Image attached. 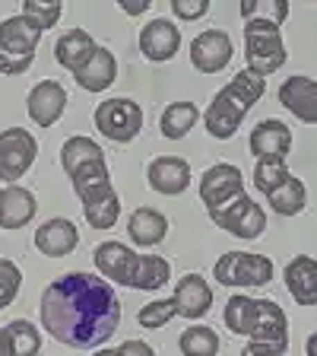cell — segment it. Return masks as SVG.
Instances as JSON below:
<instances>
[{"instance_id":"obj_1","label":"cell","mask_w":317,"mask_h":356,"mask_svg":"<svg viewBox=\"0 0 317 356\" xmlns=\"http://www.w3.org/2000/svg\"><path fill=\"white\" fill-rule=\"evenodd\" d=\"M121 325V299L98 274H64L42 293V327L58 343L92 350Z\"/></svg>"},{"instance_id":"obj_2","label":"cell","mask_w":317,"mask_h":356,"mask_svg":"<svg viewBox=\"0 0 317 356\" xmlns=\"http://www.w3.org/2000/svg\"><path fill=\"white\" fill-rule=\"evenodd\" d=\"M98 277L130 289H162L171 280V264L159 254H137L124 242H102L92 254Z\"/></svg>"},{"instance_id":"obj_3","label":"cell","mask_w":317,"mask_h":356,"mask_svg":"<svg viewBox=\"0 0 317 356\" xmlns=\"http://www.w3.org/2000/svg\"><path fill=\"white\" fill-rule=\"evenodd\" d=\"M60 165L74 181V191L83 200V210L114 194L105 153L92 137H70L60 147Z\"/></svg>"},{"instance_id":"obj_4","label":"cell","mask_w":317,"mask_h":356,"mask_svg":"<svg viewBox=\"0 0 317 356\" xmlns=\"http://www.w3.org/2000/svg\"><path fill=\"white\" fill-rule=\"evenodd\" d=\"M266 92V80L251 70H238L235 80H229L225 86L213 96L207 108V134L216 140H232L235 131L241 127L244 115L251 111V105Z\"/></svg>"},{"instance_id":"obj_5","label":"cell","mask_w":317,"mask_h":356,"mask_svg":"<svg viewBox=\"0 0 317 356\" xmlns=\"http://www.w3.org/2000/svg\"><path fill=\"white\" fill-rule=\"evenodd\" d=\"M225 327L260 343H289V318L273 299L232 296L225 302Z\"/></svg>"},{"instance_id":"obj_6","label":"cell","mask_w":317,"mask_h":356,"mask_svg":"<svg viewBox=\"0 0 317 356\" xmlns=\"http://www.w3.org/2000/svg\"><path fill=\"white\" fill-rule=\"evenodd\" d=\"M244 58H248V70L257 76H270L286 64V42H282L280 22L266 19V16H254L244 22Z\"/></svg>"},{"instance_id":"obj_7","label":"cell","mask_w":317,"mask_h":356,"mask_svg":"<svg viewBox=\"0 0 317 356\" xmlns=\"http://www.w3.org/2000/svg\"><path fill=\"white\" fill-rule=\"evenodd\" d=\"M42 35L44 32L32 19H26L22 13L7 16V19L0 22V74H7V76L26 74L32 67V60H35Z\"/></svg>"},{"instance_id":"obj_8","label":"cell","mask_w":317,"mask_h":356,"mask_svg":"<svg viewBox=\"0 0 317 356\" xmlns=\"http://www.w3.org/2000/svg\"><path fill=\"white\" fill-rule=\"evenodd\" d=\"M273 274V261L254 252H225L213 267L216 283L222 286H266Z\"/></svg>"},{"instance_id":"obj_9","label":"cell","mask_w":317,"mask_h":356,"mask_svg":"<svg viewBox=\"0 0 317 356\" xmlns=\"http://www.w3.org/2000/svg\"><path fill=\"white\" fill-rule=\"evenodd\" d=\"M96 131L114 143H130L143 131V108L133 99H105L96 105Z\"/></svg>"},{"instance_id":"obj_10","label":"cell","mask_w":317,"mask_h":356,"mask_svg":"<svg viewBox=\"0 0 317 356\" xmlns=\"http://www.w3.org/2000/svg\"><path fill=\"white\" fill-rule=\"evenodd\" d=\"M209 220H213L222 232L238 236V238H260V236H264V229H266L264 207H260L257 200L248 197V194H238L232 204L213 210V213H209Z\"/></svg>"},{"instance_id":"obj_11","label":"cell","mask_w":317,"mask_h":356,"mask_svg":"<svg viewBox=\"0 0 317 356\" xmlns=\"http://www.w3.org/2000/svg\"><path fill=\"white\" fill-rule=\"evenodd\" d=\"M38 156V143L32 131L10 127L0 134V181H19L32 169Z\"/></svg>"},{"instance_id":"obj_12","label":"cell","mask_w":317,"mask_h":356,"mask_svg":"<svg viewBox=\"0 0 317 356\" xmlns=\"http://www.w3.org/2000/svg\"><path fill=\"white\" fill-rule=\"evenodd\" d=\"M238 194H244V178H241V172H238V165L216 163L200 178V200H203L207 213L232 204Z\"/></svg>"},{"instance_id":"obj_13","label":"cell","mask_w":317,"mask_h":356,"mask_svg":"<svg viewBox=\"0 0 317 356\" xmlns=\"http://www.w3.org/2000/svg\"><path fill=\"white\" fill-rule=\"evenodd\" d=\"M232 54H235L232 38H229V32H222V29H207L191 42V64L197 67L200 74H219V70H225L232 64Z\"/></svg>"},{"instance_id":"obj_14","label":"cell","mask_w":317,"mask_h":356,"mask_svg":"<svg viewBox=\"0 0 317 356\" xmlns=\"http://www.w3.org/2000/svg\"><path fill=\"white\" fill-rule=\"evenodd\" d=\"M146 181L153 191L169 194V197L185 194L187 185H191V165L181 156H155L146 165Z\"/></svg>"},{"instance_id":"obj_15","label":"cell","mask_w":317,"mask_h":356,"mask_svg":"<svg viewBox=\"0 0 317 356\" xmlns=\"http://www.w3.org/2000/svg\"><path fill=\"white\" fill-rule=\"evenodd\" d=\"M178 48H181V32L171 19H149L140 29V51L153 64L171 60L178 54Z\"/></svg>"},{"instance_id":"obj_16","label":"cell","mask_w":317,"mask_h":356,"mask_svg":"<svg viewBox=\"0 0 317 356\" xmlns=\"http://www.w3.org/2000/svg\"><path fill=\"white\" fill-rule=\"evenodd\" d=\"M171 302H175V312L181 318L200 321L209 312V305H213V289H209V283L200 274H185L175 283Z\"/></svg>"},{"instance_id":"obj_17","label":"cell","mask_w":317,"mask_h":356,"mask_svg":"<svg viewBox=\"0 0 317 356\" xmlns=\"http://www.w3.org/2000/svg\"><path fill=\"white\" fill-rule=\"evenodd\" d=\"M26 105H29V115L38 127H51L58 124L67 108V89L58 80H42L32 86Z\"/></svg>"},{"instance_id":"obj_18","label":"cell","mask_w":317,"mask_h":356,"mask_svg":"<svg viewBox=\"0 0 317 356\" xmlns=\"http://www.w3.org/2000/svg\"><path fill=\"white\" fill-rule=\"evenodd\" d=\"M35 210H38V200L29 188H22V185L0 188V229L13 232V229L29 226Z\"/></svg>"},{"instance_id":"obj_19","label":"cell","mask_w":317,"mask_h":356,"mask_svg":"<svg viewBox=\"0 0 317 356\" xmlns=\"http://www.w3.org/2000/svg\"><path fill=\"white\" fill-rule=\"evenodd\" d=\"M280 102L286 105L298 121L317 124V80L302 76V74L289 76V80L280 86Z\"/></svg>"},{"instance_id":"obj_20","label":"cell","mask_w":317,"mask_h":356,"mask_svg":"<svg viewBox=\"0 0 317 356\" xmlns=\"http://www.w3.org/2000/svg\"><path fill=\"white\" fill-rule=\"evenodd\" d=\"M80 245V232L70 220L64 216H54V220L42 222L35 232V248L44 254V258H67Z\"/></svg>"},{"instance_id":"obj_21","label":"cell","mask_w":317,"mask_h":356,"mask_svg":"<svg viewBox=\"0 0 317 356\" xmlns=\"http://www.w3.org/2000/svg\"><path fill=\"white\" fill-rule=\"evenodd\" d=\"M286 289L298 305H317V261L308 254H295L286 264Z\"/></svg>"},{"instance_id":"obj_22","label":"cell","mask_w":317,"mask_h":356,"mask_svg":"<svg viewBox=\"0 0 317 356\" xmlns=\"http://www.w3.org/2000/svg\"><path fill=\"white\" fill-rule=\"evenodd\" d=\"M114 76H118V60H114V54H111L108 48H96V54L76 70L74 80H76V86L86 89V92H105V89L114 83Z\"/></svg>"},{"instance_id":"obj_23","label":"cell","mask_w":317,"mask_h":356,"mask_svg":"<svg viewBox=\"0 0 317 356\" xmlns=\"http://www.w3.org/2000/svg\"><path fill=\"white\" fill-rule=\"evenodd\" d=\"M248 147H251V153L257 156V159H264V156H286L289 149H292V131H289L282 121L266 118L251 131Z\"/></svg>"},{"instance_id":"obj_24","label":"cell","mask_w":317,"mask_h":356,"mask_svg":"<svg viewBox=\"0 0 317 356\" xmlns=\"http://www.w3.org/2000/svg\"><path fill=\"white\" fill-rule=\"evenodd\" d=\"M96 48H98L96 38L89 35L86 29H70L58 38V44H54V58H58L60 67H67L70 74H76V70L96 54Z\"/></svg>"},{"instance_id":"obj_25","label":"cell","mask_w":317,"mask_h":356,"mask_svg":"<svg viewBox=\"0 0 317 356\" xmlns=\"http://www.w3.org/2000/svg\"><path fill=\"white\" fill-rule=\"evenodd\" d=\"M127 232H130L133 245L153 248V245H159L165 238L169 220H165V213H159V210H153V207H140V210H133L130 220H127Z\"/></svg>"},{"instance_id":"obj_26","label":"cell","mask_w":317,"mask_h":356,"mask_svg":"<svg viewBox=\"0 0 317 356\" xmlns=\"http://www.w3.org/2000/svg\"><path fill=\"white\" fill-rule=\"evenodd\" d=\"M266 204L276 210V213L282 216H298L305 210V204H308V191H305V181L295 175L282 178L276 188H270V191L264 194Z\"/></svg>"},{"instance_id":"obj_27","label":"cell","mask_w":317,"mask_h":356,"mask_svg":"<svg viewBox=\"0 0 317 356\" xmlns=\"http://www.w3.org/2000/svg\"><path fill=\"white\" fill-rule=\"evenodd\" d=\"M197 118H200V111L194 102H171V105H165L162 118H159V131H162V137H169V140H181V137H187V131L197 124Z\"/></svg>"},{"instance_id":"obj_28","label":"cell","mask_w":317,"mask_h":356,"mask_svg":"<svg viewBox=\"0 0 317 356\" xmlns=\"http://www.w3.org/2000/svg\"><path fill=\"white\" fill-rule=\"evenodd\" d=\"M178 347L185 356H216L219 353V334L207 325H194L181 334Z\"/></svg>"},{"instance_id":"obj_29","label":"cell","mask_w":317,"mask_h":356,"mask_svg":"<svg viewBox=\"0 0 317 356\" xmlns=\"http://www.w3.org/2000/svg\"><path fill=\"white\" fill-rule=\"evenodd\" d=\"M7 337H10V353L13 356H35L42 350V334L32 321L16 318L7 325Z\"/></svg>"},{"instance_id":"obj_30","label":"cell","mask_w":317,"mask_h":356,"mask_svg":"<svg viewBox=\"0 0 317 356\" xmlns=\"http://www.w3.org/2000/svg\"><path fill=\"white\" fill-rule=\"evenodd\" d=\"M292 172H289L286 165V156H264V159H257V165H254V185H257V191H270V188H276L282 181V178H289Z\"/></svg>"},{"instance_id":"obj_31","label":"cell","mask_w":317,"mask_h":356,"mask_svg":"<svg viewBox=\"0 0 317 356\" xmlns=\"http://www.w3.org/2000/svg\"><path fill=\"white\" fill-rule=\"evenodd\" d=\"M26 19H32L42 32H48L51 26H58V19L64 16V7L60 3H54V0H26L19 10Z\"/></svg>"},{"instance_id":"obj_32","label":"cell","mask_w":317,"mask_h":356,"mask_svg":"<svg viewBox=\"0 0 317 356\" xmlns=\"http://www.w3.org/2000/svg\"><path fill=\"white\" fill-rule=\"evenodd\" d=\"M175 302L171 299H155V302H146L140 312H137V321L146 331H155V327H165L171 318H175Z\"/></svg>"},{"instance_id":"obj_33","label":"cell","mask_w":317,"mask_h":356,"mask_svg":"<svg viewBox=\"0 0 317 356\" xmlns=\"http://www.w3.org/2000/svg\"><path fill=\"white\" fill-rule=\"evenodd\" d=\"M121 216V200L118 194H111V197L98 200V204H92V207H86V222L92 226V229H111L114 222H118Z\"/></svg>"},{"instance_id":"obj_34","label":"cell","mask_w":317,"mask_h":356,"mask_svg":"<svg viewBox=\"0 0 317 356\" xmlns=\"http://www.w3.org/2000/svg\"><path fill=\"white\" fill-rule=\"evenodd\" d=\"M22 286V270L10 258H0V309H7Z\"/></svg>"},{"instance_id":"obj_35","label":"cell","mask_w":317,"mask_h":356,"mask_svg":"<svg viewBox=\"0 0 317 356\" xmlns=\"http://www.w3.org/2000/svg\"><path fill=\"white\" fill-rule=\"evenodd\" d=\"M207 10H209L207 0H171V13L185 22H194V19H200V16H207Z\"/></svg>"},{"instance_id":"obj_36","label":"cell","mask_w":317,"mask_h":356,"mask_svg":"<svg viewBox=\"0 0 317 356\" xmlns=\"http://www.w3.org/2000/svg\"><path fill=\"white\" fill-rule=\"evenodd\" d=\"M286 350H289V343H260V341H251L238 356H286Z\"/></svg>"},{"instance_id":"obj_37","label":"cell","mask_w":317,"mask_h":356,"mask_svg":"<svg viewBox=\"0 0 317 356\" xmlns=\"http://www.w3.org/2000/svg\"><path fill=\"white\" fill-rule=\"evenodd\" d=\"M118 353H121V356H155V350L149 347L146 341H137V337H133V341H124V343H121Z\"/></svg>"},{"instance_id":"obj_38","label":"cell","mask_w":317,"mask_h":356,"mask_svg":"<svg viewBox=\"0 0 317 356\" xmlns=\"http://www.w3.org/2000/svg\"><path fill=\"white\" fill-rule=\"evenodd\" d=\"M121 10H124L127 16H140L149 10V0H121Z\"/></svg>"},{"instance_id":"obj_39","label":"cell","mask_w":317,"mask_h":356,"mask_svg":"<svg viewBox=\"0 0 317 356\" xmlns=\"http://www.w3.org/2000/svg\"><path fill=\"white\" fill-rule=\"evenodd\" d=\"M0 356H13V353H10V337H7V327H0Z\"/></svg>"},{"instance_id":"obj_40","label":"cell","mask_w":317,"mask_h":356,"mask_svg":"<svg viewBox=\"0 0 317 356\" xmlns=\"http://www.w3.org/2000/svg\"><path fill=\"white\" fill-rule=\"evenodd\" d=\"M305 350H308V356H317V334H311V337H308Z\"/></svg>"},{"instance_id":"obj_41","label":"cell","mask_w":317,"mask_h":356,"mask_svg":"<svg viewBox=\"0 0 317 356\" xmlns=\"http://www.w3.org/2000/svg\"><path fill=\"white\" fill-rule=\"evenodd\" d=\"M92 356H121V353H118V350H111V347H108V350H96Z\"/></svg>"}]
</instances>
